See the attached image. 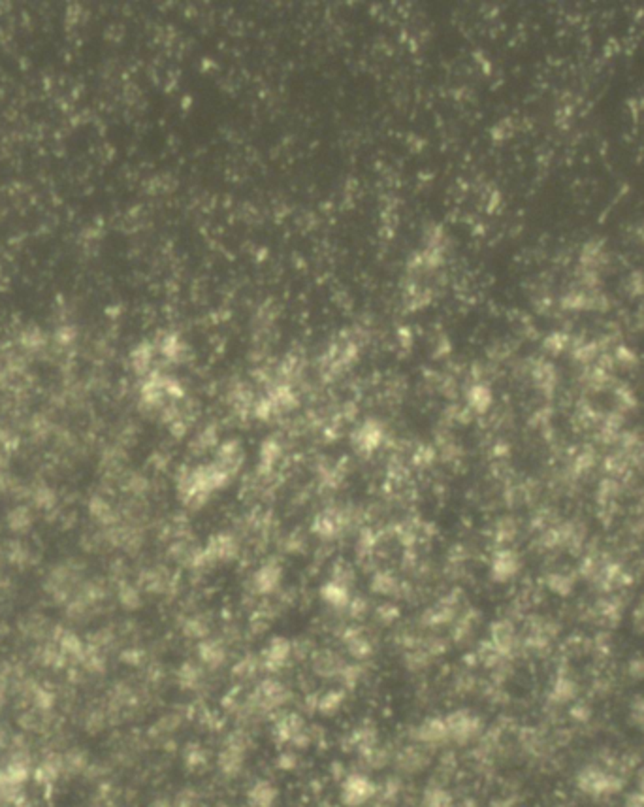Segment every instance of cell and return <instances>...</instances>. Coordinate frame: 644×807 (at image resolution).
Masks as SVG:
<instances>
[{"label": "cell", "instance_id": "cell-1", "mask_svg": "<svg viewBox=\"0 0 644 807\" xmlns=\"http://www.w3.org/2000/svg\"><path fill=\"white\" fill-rule=\"evenodd\" d=\"M377 785L364 774H350L341 785V801L347 807H362L375 798Z\"/></svg>", "mask_w": 644, "mask_h": 807}, {"label": "cell", "instance_id": "cell-2", "mask_svg": "<svg viewBox=\"0 0 644 807\" xmlns=\"http://www.w3.org/2000/svg\"><path fill=\"white\" fill-rule=\"evenodd\" d=\"M578 787L586 790L588 794H611L620 785L614 775L605 774L599 767H588L582 775L578 777Z\"/></svg>", "mask_w": 644, "mask_h": 807}, {"label": "cell", "instance_id": "cell-4", "mask_svg": "<svg viewBox=\"0 0 644 807\" xmlns=\"http://www.w3.org/2000/svg\"><path fill=\"white\" fill-rule=\"evenodd\" d=\"M422 807H452V798L443 788H429L424 792Z\"/></svg>", "mask_w": 644, "mask_h": 807}, {"label": "cell", "instance_id": "cell-3", "mask_svg": "<svg viewBox=\"0 0 644 807\" xmlns=\"http://www.w3.org/2000/svg\"><path fill=\"white\" fill-rule=\"evenodd\" d=\"M279 790L269 781H258L255 787L249 790V801L253 807H274Z\"/></svg>", "mask_w": 644, "mask_h": 807}]
</instances>
